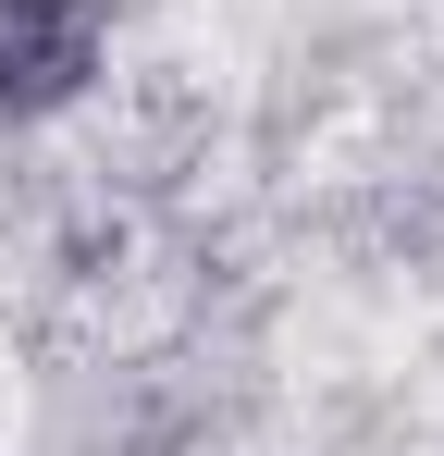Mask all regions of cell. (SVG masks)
<instances>
[{
  "label": "cell",
  "mask_w": 444,
  "mask_h": 456,
  "mask_svg": "<svg viewBox=\"0 0 444 456\" xmlns=\"http://www.w3.org/2000/svg\"><path fill=\"white\" fill-rule=\"evenodd\" d=\"M99 75V0H0V124H37Z\"/></svg>",
  "instance_id": "6da1fadb"
}]
</instances>
